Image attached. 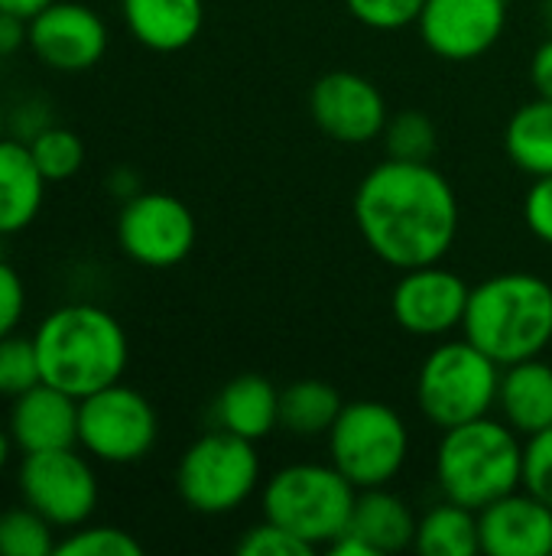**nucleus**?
<instances>
[{
	"instance_id": "10",
	"label": "nucleus",
	"mask_w": 552,
	"mask_h": 556,
	"mask_svg": "<svg viewBox=\"0 0 552 556\" xmlns=\"http://www.w3.org/2000/svg\"><path fill=\"white\" fill-rule=\"evenodd\" d=\"M20 495L55 531H75L91 521L101 489L91 456L78 446L26 453L16 472Z\"/></svg>"
},
{
	"instance_id": "27",
	"label": "nucleus",
	"mask_w": 552,
	"mask_h": 556,
	"mask_svg": "<svg viewBox=\"0 0 552 556\" xmlns=\"http://www.w3.org/2000/svg\"><path fill=\"white\" fill-rule=\"evenodd\" d=\"M39 173L46 176V182H65L72 176H78V169L85 166V140L59 124H49L46 130H39L33 140H26Z\"/></svg>"
},
{
	"instance_id": "38",
	"label": "nucleus",
	"mask_w": 552,
	"mask_h": 556,
	"mask_svg": "<svg viewBox=\"0 0 552 556\" xmlns=\"http://www.w3.org/2000/svg\"><path fill=\"white\" fill-rule=\"evenodd\" d=\"M23 46H29V26L23 16L0 13V55H13Z\"/></svg>"
},
{
	"instance_id": "12",
	"label": "nucleus",
	"mask_w": 552,
	"mask_h": 556,
	"mask_svg": "<svg viewBox=\"0 0 552 556\" xmlns=\"http://www.w3.org/2000/svg\"><path fill=\"white\" fill-rule=\"evenodd\" d=\"M472 287L442 264L403 270L390 293L394 319L416 339H446L465 323Z\"/></svg>"
},
{
	"instance_id": "13",
	"label": "nucleus",
	"mask_w": 552,
	"mask_h": 556,
	"mask_svg": "<svg viewBox=\"0 0 552 556\" xmlns=\"http://www.w3.org/2000/svg\"><path fill=\"white\" fill-rule=\"evenodd\" d=\"M26 26L29 52L52 72H88L104 59L111 42L101 13L81 0H52Z\"/></svg>"
},
{
	"instance_id": "15",
	"label": "nucleus",
	"mask_w": 552,
	"mask_h": 556,
	"mask_svg": "<svg viewBox=\"0 0 552 556\" xmlns=\"http://www.w3.org/2000/svg\"><path fill=\"white\" fill-rule=\"evenodd\" d=\"M309 114L325 137L348 147L377 140L390 117L381 88L358 72H325L309 91Z\"/></svg>"
},
{
	"instance_id": "16",
	"label": "nucleus",
	"mask_w": 552,
	"mask_h": 556,
	"mask_svg": "<svg viewBox=\"0 0 552 556\" xmlns=\"http://www.w3.org/2000/svg\"><path fill=\"white\" fill-rule=\"evenodd\" d=\"M485 556H552V508L517 489L478 511Z\"/></svg>"
},
{
	"instance_id": "22",
	"label": "nucleus",
	"mask_w": 552,
	"mask_h": 556,
	"mask_svg": "<svg viewBox=\"0 0 552 556\" xmlns=\"http://www.w3.org/2000/svg\"><path fill=\"white\" fill-rule=\"evenodd\" d=\"M416 525H420V518L413 515L410 502L400 498L397 492H390V485H381V489L358 492L348 531H355L361 541H368L377 556H387L413 547Z\"/></svg>"
},
{
	"instance_id": "2",
	"label": "nucleus",
	"mask_w": 552,
	"mask_h": 556,
	"mask_svg": "<svg viewBox=\"0 0 552 556\" xmlns=\"http://www.w3.org/2000/svg\"><path fill=\"white\" fill-rule=\"evenodd\" d=\"M46 384L72 397H88L117 384L130 362V342L114 313L98 303L55 306L33 332Z\"/></svg>"
},
{
	"instance_id": "35",
	"label": "nucleus",
	"mask_w": 552,
	"mask_h": 556,
	"mask_svg": "<svg viewBox=\"0 0 552 556\" xmlns=\"http://www.w3.org/2000/svg\"><path fill=\"white\" fill-rule=\"evenodd\" d=\"M524 222L534 238L552 244V176H537L524 195Z\"/></svg>"
},
{
	"instance_id": "3",
	"label": "nucleus",
	"mask_w": 552,
	"mask_h": 556,
	"mask_svg": "<svg viewBox=\"0 0 552 556\" xmlns=\"http://www.w3.org/2000/svg\"><path fill=\"white\" fill-rule=\"evenodd\" d=\"M462 336L501 368L552 345V283L530 270H504L472 287Z\"/></svg>"
},
{
	"instance_id": "25",
	"label": "nucleus",
	"mask_w": 552,
	"mask_h": 556,
	"mask_svg": "<svg viewBox=\"0 0 552 556\" xmlns=\"http://www.w3.org/2000/svg\"><path fill=\"white\" fill-rule=\"evenodd\" d=\"M345 401L342 394L319 378L293 381L280 391V427L293 437H329L332 424L338 420Z\"/></svg>"
},
{
	"instance_id": "41",
	"label": "nucleus",
	"mask_w": 552,
	"mask_h": 556,
	"mask_svg": "<svg viewBox=\"0 0 552 556\" xmlns=\"http://www.w3.org/2000/svg\"><path fill=\"white\" fill-rule=\"evenodd\" d=\"M13 450H16V443H13L10 430H7V427H0V472L10 466V459H13Z\"/></svg>"
},
{
	"instance_id": "7",
	"label": "nucleus",
	"mask_w": 552,
	"mask_h": 556,
	"mask_svg": "<svg viewBox=\"0 0 552 556\" xmlns=\"http://www.w3.org/2000/svg\"><path fill=\"white\" fill-rule=\"evenodd\" d=\"M325 440L329 463L358 492L390 485L410 459V427L384 401H348Z\"/></svg>"
},
{
	"instance_id": "19",
	"label": "nucleus",
	"mask_w": 552,
	"mask_h": 556,
	"mask_svg": "<svg viewBox=\"0 0 552 556\" xmlns=\"http://www.w3.org/2000/svg\"><path fill=\"white\" fill-rule=\"evenodd\" d=\"M127 33L153 52L189 49L205 26V0H120Z\"/></svg>"
},
{
	"instance_id": "28",
	"label": "nucleus",
	"mask_w": 552,
	"mask_h": 556,
	"mask_svg": "<svg viewBox=\"0 0 552 556\" xmlns=\"http://www.w3.org/2000/svg\"><path fill=\"white\" fill-rule=\"evenodd\" d=\"M381 140H384V150H387L390 160H407V163H429L436 147H439L436 124L423 111H397V114H390Z\"/></svg>"
},
{
	"instance_id": "23",
	"label": "nucleus",
	"mask_w": 552,
	"mask_h": 556,
	"mask_svg": "<svg viewBox=\"0 0 552 556\" xmlns=\"http://www.w3.org/2000/svg\"><path fill=\"white\" fill-rule=\"evenodd\" d=\"M511 163L527 176H552V101L540 98L521 104L504 130Z\"/></svg>"
},
{
	"instance_id": "18",
	"label": "nucleus",
	"mask_w": 552,
	"mask_h": 556,
	"mask_svg": "<svg viewBox=\"0 0 552 556\" xmlns=\"http://www.w3.org/2000/svg\"><path fill=\"white\" fill-rule=\"evenodd\" d=\"M498 414L508 427H514L524 440L552 427V365L537 358H524L501 368L498 384Z\"/></svg>"
},
{
	"instance_id": "11",
	"label": "nucleus",
	"mask_w": 552,
	"mask_h": 556,
	"mask_svg": "<svg viewBox=\"0 0 552 556\" xmlns=\"http://www.w3.org/2000/svg\"><path fill=\"white\" fill-rule=\"evenodd\" d=\"M198 238L192 208L159 189H140L117 212V248L140 267L166 270L182 264Z\"/></svg>"
},
{
	"instance_id": "20",
	"label": "nucleus",
	"mask_w": 552,
	"mask_h": 556,
	"mask_svg": "<svg viewBox=\"0 0 552 556\" xmlns=\"http://www.w3.org/2000/svg\"><path fill=\"white\" fill-rule=\"evenodd\" d=\"M46 186L29 147L7 134L0 140V235H20L39 218Z\"/></svg>"
},
{
	"instance_id": "5",
	"label": "nucleus",
	"mask_w": 552,
	"mask_h": 556,
	"mask_svg": "<svg viewBox=\"0 0 552 556\" xmlns=\"http://www.w3.org/2000/svg\"><path fill=\"white\" fill-rule=\"evenodd\" d=\"M355 498L358 489L332 463H293L264 482L260 508L264 518L316 551L348 531Z\"/></svg>"
},
{
	"instance_id": "32",
	"label": "nucleus",
	"mask_w": 552,
	"mask_h": 556,
	"mask_svg": "<svg viewBox=\"0 0 552 556\" xmlns=\"http://www.w3.org/2000/svg\"><path fill=\"white\" fill-rule=\"evenodd\" d=\"M234 551L241 556H309L312 547L306 541H299L296 534H290L286 528L273 525L270 518H264L260 525L247 528L241 534V541L234 544Z\"/></svg>"
},
{
	"instance_id": "21",
	"label": "nucleus",
	"mask_w": 552,
	"mask_h": 556,
	"mask_svg": "<svg viewBox=\"0 0 552 556\" xmlns=\"http://www.w3.org/2000/svg\"><path fill=\"white\" fill-rule=\"evenodd\" d=\"M215 427L251 443L280 427V391L264 375H238L215 397Z\"/></svg>"
},
{
	"instance_id": "42",
	"label": "nucleus",
	"mask_w": 552,
	"mask_h": 556,
	"mask_svg": "<svg viewBox=\"0 0 552 556\" xmlns=\"http://www.w3.org/2000/svg\"><path fill=\"white\" fill-rule=\"evenodd\" d=\"M543 23L550 26L552 33V0H543Z\"/></svg>"
},
{
	"instance_id": "29",
	"label": "nucleus",
	"mask_w": 552,
	"mask_h": 556,
	"mask_svg": "<svg viewBox=\"0 0 552 556\" xmlns=\"http://www.w3.org/2000/svg\"><path fill=\"white\" fill-rule=\"evenodd\" d=\"M143 544L120 528L111 525H81L68 531L59 544L55 556H140Z\"/></svg>"
},
{
	"instance_id": "14",
	"label": "nucleus",
	"mask_w": 552,
	"mask_h": 556,
	"mask_svg": "<svg viewBox=\"0 0 552 556\" xmlns=\"http://www.w3.org/2000/svg\"><path fill=\"white\" fill-rule=\"evenodd\" d=\"M508 0H426L416 20L426 49L446 62H472L498 46Z\"/></svg>"
},
{
	"instance_id": "31",
	"label": "nucleus",
	"mask_w": 552,
	"mask_h": 556,
	"mask_svg": "<svg viewBox=\"0 0 552 556\" xmlns=\"http://www.w3.org/2000/svg\"><path fill=\"white\" fill-rule=\"evenodd\" d=\"M426 0H345L348 13L377 33H390V29H403L413 26L420 20Z\"/></svg>"
},
{
	"instance_id": "1",
	"label": "nucleus",
	"mask_w": 552,
	"mask_h": 556,
	"mask_svg": "<svg viewBox=\"0 0 552 556\" xmlns=\"http://www.w3.org/2000/svg\"><path fill=\"white\" fill-rule=\"evenodd\" d=\"M355 225L394 270L439 264L459 235V199L433 163L384 160L355 189Z\"/></svg>"
},
{
	"instance_id": "40",
	"label": "nucleus",
	"mask_w": 552,
	"mask_h": 556,
	"mask_svg": "<svg viewBox=\"0 0 552 556\" xmlns=\"http://www.w3.org/2000/svg\"><path fill=\"white\" fill-rule=\"evenodd\" d=\"M52 0H0V13H13L23 20H33L39 10H46Z\"/></svg>"
},
{
	"instance_id": "4",
	"label": "nucleus",
	"mask_w": 552,
	"mask_h": 556,
	"mask_svg": "<svg viewBox=\"0 0 552 556\" xmlns=\"http://www.w3.org/2000/svg\"><path fill=\"white\" fill-rule=\"evenodd\" d=\"M433 476L442 498L482 511L524 489V437L491 414L442 430Z\"/></svg>"
},
{
	"instance_id": "17",
	"label": "nucleus",
	"mask_w": 552,
	"mask_h": 556,
	"mask_svg": "<svg viewBox=\"0 0 552 556\" xmlns=\"http://www.w3.org/2000/svg\"><path fill=\"white\" fill-rule=\"evenodd\" d=\"M7 430L23 456L78 446V397L39 381L10 401Z\"/></svg>"
},
{
	"instance_id": "43",
	"label": "nucleus",
	"mask_w": 552,
	"mask_h": 556,
	"mask_svg": "<svg viewBox=\"0 0 552 556\" xmlns=\"http://www.w3.org/2000/svg\"><path fill=\"white\" fill-rule=\"evenodd\" d=\"M7 130H10V127H7V111H3V104H0V140L7 137Z\"/></svg>"
},
{
	"instance_id": "33",
	"label": "nucleus",
	"mask_w": 552,
	"mask_h": 556,
	"mask_svg": "<svg viewBox=\"0 0 552 556\" xmlns=\"http://www.w3.org/2000/svg\"><path fill=\"white\" fill-rule=\"evenodd\" d=\"M524 489L552 508V427L524 443Z\"/></svg>"
},
{
	"instance_id": "30",
	"label": "nucleus",
	"mask_w": 552,
	"mask_h": 556,
	"mask_svg": "<svg viewBox=\"0 0 552 556\" xmlns=\"http://www.w3.org/2000/svg\"><path fill=\"white\" fill-rule=\"evenodd\" d=\"M39 381H42V371H39L33 336L29 339L16 332L3 336L0 339V397L13 401Z\"/></svg>"
},
{
	"instance_id": "9",
	"label": "nucleus",
	"mask_w": 552,
	"mask_h": 556,
	"mask_svg": "<svg viewBox=\"0 0 552 556\" xmlns=\"http://www.w3.org/2000/svg\"><path fill=\"white\" fill-rule=\"evenodd\" d=\"M159 440L156 407L137 388L117 381L78 401V450L94 463L133 466Z\"/></svg>"
},
{
	"instance_id": "8",
	"label": "nucleus",
	"mask_w": 552,
	"mask_h": 556,
	"mask_svg": "<svg viewBox=\"0 0 552 556\" xmlns=\"http://www.w3.org/2000/svg\"><path fill=\"white\" fill-rule=\"evenodd\" d=\"M260 489V453L251 440L221 427L202 433L176 466V492L189 511L221 518Z\"/></svg>"
},
{
	"instance_id": "44",
	"label": "nucleus",
	"mask_w": 552,
	"mask_h": 556,
	"mask_svg": "<svg viewBox=\"0 0 552 556\" xmlns=\"http://www.w3.org/2000/svg\"><path fill=\"white\" fill-rule=\"evenodd\" d=\"M3 241H7V235H0V257H3Z\"/></svg>"
},
{
	"instance_id": "34",
	"label": "nucleus",
	"mask_w": 552,
	"mask_h": 556,
	"mask_svg": "<svg viewBox=\"0 0 552 556\" xmlns=\"http://www.w3.org/2000/svg\"><path fill=\"white\" fill-rule=\"evenodd\" d=\"M26 313V287L7 257H0V339L16 332Z\"/></svg>"
},
{
	"instance_id": "37",
	"label": "nucleus",
	"mask_w": 552,
	"mask_h": 556,
	"mask_svg": "<svg viewBox=\"0 0 552 556\" xmlns=\"http://www.w3.org/2000/svg\"><path fill=\"white\" fill-rule=\"evenodd\" d=\"M530 81L540 98L552 101V33L537 46V52L530 59Z\"/></svg>"
},
{
	"instance_id": "39",
	"label": "nucleus",
	"mask_w": 552,
	"mask_h": 556,
	"mask_svg": "<svg viewBox=\"0 0 552 556\" xmlns=\"http://www.w3.org/2000/svg\"><path fill=\"white\" fill-rule=\"evenodd\" d=\"M107 192H111V195H117L120 202H127L130 195H137V192H140V179H137V173H133V169H127V166L114 169V173L107 176Z\"/></svg>"
},
{
	"instance_id": "24",
	"label": "nucleus",
	"mask_w": 552,
	"mask_h": 556,
	"mask_svg": "<svg viewBox=\"0 0 552 556\" xmlns=\"http://www.w3.org/2000/svg\"><path fill=\"white\" fill-rule=\"evenodd\" d=\"M413 547L423 556H475L482 554V534H478V511L455 505L442 498L433 505L420 525Z\"/></svg>"
},
{
	"instance_id": "26",
	"label": "nucleus",
	"mask_w": 552,
	"mask_h": 556,
	"mask_svg": "<svg viewBox=\"0 0 552 556\" xmlns=\"http://www.w3.org/2000/svg\"><path fill=\"white\" fill-rule=\"evenodd\" d=\"M55 528L26 502L0 511V556H55Z\"/></svg>"
},
{
	"instance_id": "36",
	"label": "nucleus",
	"mask_w": 552,
	"mask_h": 556,
	"mask_svg": "<svg viewBox=\"0 0 552 556\" xmlns=\"http://www.w3.org/2000/svg\"><path fill=\"white\" fill-rule=\"evenodd\" d=\"M52 121H49V108L42 104V101H23L16 111H13V117H7V127H10V137H16V140H33L39 130H46Z\"/></svg>"
},
{
	"instance_id": "6",
	"label": "nucleus",
	"mask_w": 552,
	"mask_h": 556,
	"mask_svg": "<svg viewBox=\"0 0 552 556\" xmlns=\"http://www.w3.org/2000/svg\"><path fill=\"white\" fill-rule=\"evenodd\" d=\"M501 365L468 339L436 345L416 375L420 414L436 430H452L488 417L498 407Z\"/></svg>"
}]
</instances>
